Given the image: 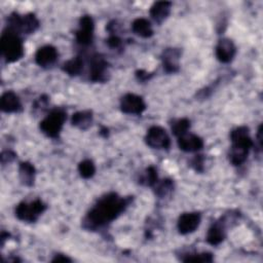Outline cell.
Here are the masks:
<instances>
[{"mask_svg": "<svg viewBox=\"0 0 263 263\" xmlns=\"http://www.w3.org/2000/svg\"><path fill=\"white\" fill-rule=\"evenodd\" d=\"M71 122L74 126L82 130L87 129L92 122V112L90 110L78 111L72 115Z\"/></svg>", "mask_w": 263, "mask_h": 263, "instance_id": "cell-20", "label": "cell"}, {"mask_svg": "<svg viewBox=\"0 0 263 263\" xmlns=\"http://www.w3.org/2000/svg\"><path fill=\"white\" fill-rule=\"evenodd\" d=\"M225 236V224L223 220H220L210 227L206 234V241L212 246H218L224 240Z\"/></svg>", "mask_w": 263, "mask_h": 263, "instance_id": "cell-16", "label": "cell"}, {"mask_svg": "<svg viewBox=\"0 0 263 263\" xmlns=\"http://www.w3.org/2000/svg\"><path fill=\"white\" fill-rule=\"evenodd\" d=\"M172 132L176 137H181L187 134V130L190 128V121L187 118L176 119L171 124Z\"/></svg>", "mask_w": 263, "mask_h": 263, "instance_id": "cell-23", "label": "cell"}, {"mask_svg": "<svg viewBox=\"0 0 263 263\" xmlns=\"http://www.w3.org/2000/svg\"><path fill=\"white\" fill-rule=\"evenodd\" d=\"M132 29L135 34L143 38H149L153 35V30L150 22L146 18H136L132 24Z\"/></svg>", "mask_w": 263, "mask_h": 263, "instance_id": "cell-21", "label": "cell"}, {"mask_svg": "<svg viewBox=\"0 0 263 263\" xmlns=\"http://www.w3.org/2000/svg\"><path fill=\"white\" fill-rule=\"evenodd\" d=\"M178 146L185 152H197L203 147V141L196 135L185 134L178 138Z\"/></svg>", "mask_w": 263, "mask_h": 263, "instance_id": "cell-15", "label": "cell"}, {"mask_svg": "<svg viewBox=\"0 0 263 263\" xmlns=\"http://www.w3.org/2000/svg\"><path fill=\"white\" fill-rule=\"evenodd\" d=\"M201 221V215L197 212L184 213L179 217L178 230L181 234H188L196 230Z\"/></svg>", "mask_w": 263, "mask_h": 263, "instance_id": "cell-11", "label": "cell"}, {"mask_svg": "<svg viewBox=\"0 0 263 263\" xmlns=\"http://www.w3.org/2000/svg\"><path fill=\"white\" fill-rule=\"evenodd\" d=\"M36 170L34 165L28 161H24L20 163L18 167V177L25 186H32L35 181Z\"/></svg>", "mask_w": 263, "mask_h": 263, "instance_id": "cell-19", "label": "cell"}, {"mask_svg": "<svg viewBox=\"0 0 263 263\" xmlns=\"http://www.w3.org/2000/svg\"><path fill=\"white\" fill-rule=\"evenodd\" d=\"M0 106L1 110L6 113H13L22 110L21 101L13 91H6L2 95Z\"/></svg>", "mask_w": 263, "mask_h": 263, "instance_id": "cell-17", "label": "cell"}, {"mask_svg": "<svg viewBox=\"0 0 263 263\" xmlns=\"http://www.w3.org/2000/svg\"><path fill=\"white\" fill-rule=\"evenodd\" d=\"M236 53V47L232 40L222 38L216 46V57L222 63H229L233 60Z\"/></svg>", "mask_w": 263, "mask_h": 263, "instance_id": "cell-13", "label": "cell"}, {"mask_svg": "<svg viewBox=\"0 0 263 263\" xmlns=\"http://www.w3.org/2000/svg\"><path fill=\"white\" fill-rule=\"evenodd\" d=\"M184 262H212L213 256L211 253H200V254H189L182 259Z\"/></svg>", "mask_w": 263, "mask_h": 263, "instance_id": "cell-27", "label": "cell"}, {"mask_svg": "<svg viewBox=\"0 0 263 263\" xmlns=\"http://www.w3.org/2000/svg\"><path fill=\"white\" fill-rule=\"evenodd\" d=\"M171 7H172V2L170 1L154 2L150 8V15L155 22H157L158 24H161L170 15Z\"/></svg>", "mask_w": 263, "mask_h": 263, "instance_id": "cell-18", "label": "cell"}, {"mask_svg": "<svg viewBox=\"0 0 263 263\" xmlns=\"http://www.w3.org/2000/svg\"><path fill=\"white\" fill-rule=\"evenodd\" d=\"M93 21L89 15H83L79 21V29L75 33L77 43L80 45H89L93 38Z\"/></svg>", "mask_w": 263, "mask_h": 263, "instance_id": "cell-10", "label": "cell"}, {"mask_svg": "<svg viewBox=\"0 0 263 263\" xmlns=\"http://www.w3.org/2000/svg\"><path fill=\"white\" fill-rule=\"evenodd\" d=\"M46 210V204L36 199L31 202H21L15 209V216L17 219L25 222H35L39 216Z\"/></svg>", "mask_w": 263, "mask_h": 263, "instance_id": "cell-6", "label": "cell"}, {"mask_svg": "<svg viewBox=\"0 0 263 263\" xmlns=\"http://www.w3.org/2000/svg\"><path fill=\"white\" fill-rule=\"evenodd\" d=\"M153 74L145 71V70H138L136 72V77L139 81H146V80H149L151 77H152Z\"/></svg>", "mask_w": 263, "mask_h": 263, "instance_id": "cell-31", "label": "cell"}, {"mask_svg": "<svg viewBox=\"0 0 263 263\" xmlns=\"http://www.w3.org/2000/svg\"><path fill=\"white\" fill-rule=\"evenodd\" d=\"M231 148L229 159L233 165L242 164L248 158L250 149L253 147V141L250 137V132L247 126H238L230 134Z\"/></svg>", "mask_w": 263, "mask_h": 263, "instance_id": "cell-2", "label": "cell"}, {"mask_svg": "<svg viewBox=\"0 0 263 263\" xmlns=\"http://www.w3.org/2000/svg\"><path fill=\"white\" fill-rule=\"evenodd\" d=\"M39 27V21L34 13H27L21 16L17 13H11L7 18L6 29L11 30L20 35V33L31 34Z\"/></svg>", "mask_w": 263, "mask_h": 263, "instance_id": "cell-4", "label": "cell"}, {"mask_svg": "<svg viewBox=\"0 0 263 263\" xmlns=\"http://www.w3.org/2000/svg\"><path fill=\"white\" fill-rule=\"evenodd\" d=\"M181 51L178 48H166L161 54L162 66L166 73H176L180 69Z\"/></svg>", "mask_w": 263, "mask_h": 263, "instance_id": "cell-12", "label": "cell"}, {"mask_svg": "<svg viewBox=\"0 0 263 263\" xmlns=\"http://www.w3.org/2000/svg\"><path fill=\"white\" fill-rule=\"evenodd\" d=\"M62 69L64 72H66L70 76H76V75L80 74V72L83 69V61L80 57L71 59V60L67 61L66 63H64Z\"/></svg>", "mask_w": 263, "mask_h": 263, "instance_id": "cell-22", "label": "cell"}, {"mask_svg": "<svg viewBox=\"0 0 263 263\" xmlns=\"http://www.w3.org/2000/svg\"><path fill=\"white\" fill-rule=\"evenodd\" d=\"M78 172L84 179L91 178L96 173V166L90 159H84L78 164Z\"/></svg>", "mask_w": 263, "mask_h": 263, "instance_id": "cell-25", "label": "cell"}, {"mask_svg": "<svg viewBox=\"0 0 263 263\" xmlns=\"http://www.w3.org/2000/svg\"><path fill=\"white\" fill-rule=\"evenodd\" d=\"M66 118V111L62 108H55L40 122V129L47 137L55 139L59 137Z\"/></svg>", "mask_w": 263, "mask_h": 263, "instance_id": "cell-5", "label": "cell"}, {"mask_svg": "<svg viewBox=\"0 0 263 263\" xmlns=\"http://www.w3.org/2000/svg\"><path fill=\"white\" fill-rule=\"evenodd\" d=\"M2 55L7 63L18 61L24 55V44L20 35L11 30L5 29L0 40Z\"/></svg>", "mask_w": 263, "mask_h": 263, "instance_id": "cell-3", "label": "cell"}, {"mask_svg": "<svg viewBox=\"0 0 263 263\" xmlns=\"http://www.w3.org/2000/svg\"><path fill=\"white\" fill-rule=\"evenodd\" d=\"M107 44L111 47V48H119L122 44V41L121 39L116 36V35H111L107 40H106Z\"/></svg>", "mask_w": 263, "mask_h": 263, "instance_id": "cell-29", "label": "cell"}, {"mask_svg": "<svg viewBox=\"0 0 263 263\" xmlns=\"http://www.w3.org/2000/svg\"><path fill=\"white\" fill-rule=\"evenodd\" d=\"M155 185H156L155 193L158 197H164L168 195L174 189V182L170 179H164L159 183L157 182Z\"/></svg>", "mask_w": 263, "mask_h": 263, "instance_id": "cell-26", "label": "cell"}, {"mask_svg": "<svg viewBox=\"0 0 263 263\" xmlns=\"http://www.w3.org/2000/svg\"><path fill=\"white\" fill-rule=\"evenodd\" d=\"M108 63L100 54H93L89 63V79L93 82H103L107 80Z\"/></svg>", "mask_w": 263, "mask_h": 263, "instance_id": "cell-8", "label": "cell"}, {"mask_svg": "<svg viewBox=\"0 0 263 263\" xmlns=\"http://www.w3.org/2000/svg\"><path fill=\"white\" fill-rule=\"evenodd\" d=\"M130 198L121 197L116 193H109L100 198L90 209L82 222V226L88 230H96L114 221L125 211Z\"/></svg>", "mask_w": 263, "mask_h": 263, "instance_id": "cell-1", "label": "cell"}, {"mask_svg": "<svg viewBox=\"0 0 263 263\" xmlns=\"http://www.w3.org/2000/svg\"><path fill=\"white\" fill-rule=\"evenodd\" d=\"M58 50L52 45H44L40 47L35 54V61L40 67L46 68L51 66L58 59Z\"/></svg>", "mask_w": 263, "mask_h": 263, "instance_id": "cell-14", "label": "cell"}, {"mask_svg": "<svg viewBox=\"0 0 263 263\" xmlns=\"http://www.w3.org/2000/svg\"><path fill=\"white\" fill-rule=\"evenodd\" d=\"M15 158V153L14 152H12V151H4V152H2V154H1V162L3 163V164H5V163H9V162H11L13 159Z\"/></svg>", "mask_w": 263, "mask_h": 263, "instance_id": "cell-30", "label": "cell"}, {"mask_svg": "<svg viewBox=\"0 0 263 263\" xmlns=\"http://www.w3.org/2000/svg\"><path fill=\"white\" fill-rule=\"evenodd\" d=\"M203 156L202 155H196L192 161H191V165L192 167L195 170V171H198V172H201L203 170Z\"/></svg>", "mask_w": 263, "mask_h": 263, "instance_id": "cell-28", "label": "cell"}, {"mask_svg": "<svg viewBox=\"0 0 263 263\" xmlns=\"http://www.w3.org/2000/svg\"><path fill=\"white\" fill-rule=\"evenodd\" d=\"M157 182H158L157 171L152 165L147 167L143 176L140 178V183L145 186H154Z\"/></svg>", "mask_w": 263, "mask_h": 263, "instance_id": "cell-24", "label": "cell"}, {"mask_svg": "<svg viewBox=\"0 0 263 263\" xmlns=\"http://www.w3.org/2000/svg\"><path fill=\"white\" fill-rule=\"evenodd\" d=\"M120 109L123 113L139 115L146 109V104L142 97L135 93H126L120 100Z\"/></svg>", "mask_w": 263, "mask_h": 263, "instance_id": "cell-9", "label": "cell"}, {"mask_svg": "<svg viewBox=\"0 0 263 263\" xmlns=\"http://www.w3.org/2000/svg\"><path fill=\"white\" fill-rule=\"evenodd\" d=\"M146 144L154 149H168L171 146V139L164 128L158 125L151 126L145 137Z\"/></svg>", "mask_w": 263, "mask_h": 263, "instance_id": "cell-7", "label": "cell"}, {"mask_svg": "<svg viewBox=\"0 0 263 263\" xmlns=\"http://www.w3.org/2000/svg\"><path fill=\"white\" fill-rule=\"evenodd\" d=\"M51 261L52 262H71V259L68 258L67 256L59 254V255H55V257Z\"/></svg>", "mask_w": 263, "mask_h": 263, "instance_id": "cell-32", "label": "cell"}]
</instances>
